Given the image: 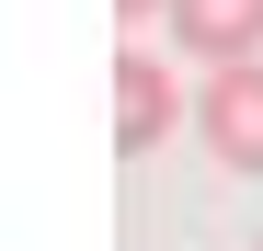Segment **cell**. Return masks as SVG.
Instances as JSON below:
<instances>
[{"mask_svg":"<svg viewBox=\"0 0 263 251\" xmlns=\"http://www.w3.org/2000/svg\"><path fill=\"white\" fill-rule=\"evenodd\" d=\"M195 126H206V149L229 160V172H263V57H229L206 80V103H195Z\"/></svg>","mask_w":263,"mask_h":251,"instance_id":"1","label":"cell"},{"mask_svg":"<svg viewBox=\"0 0 263 251\" xmlns=\"http://www.w3.org/2000/svg\"><path fill=\"white\" fill-rule=\"evenodd\" d=\"M172 114H183V92H172V57L126 46V57H115V149H126V160H149V149L172 137Z\"/></svg>","mask_w":263,"mask_h":251,"instance_id":"2","label":"cell"},{"mask_svg":"<svg viewBox=\"0 0 263 251\" xmlns=\"http://www.w3.org/2000/svg\"><path fill=\"white\" fill-rule=\"evenodd\" d=\"M115 12H126V23H149V12H172V0H115Z\"/></svg>","mask_w":263,"mask_h":251,"instance_id":"4","label":"cell"},{"mask_svg":"<svg viewBox=\"0 0 263 251\" xmlns=\"http://www.w3.org/2000/svg\"><path fill=\"white\" fill-rule=\"evenodd\" d=\"M172 46L229 69V57H263V0H172Z\"/></svg>","mask_w":263,"mask_h":251,"instance_id":"3","label":"cell"},{"mask_svg":"<svg viewBox=\"0 0 263 251\" xmlns=\"http://www.w3.org/2000/svg\"><path fill=\"white\" fill-rule=\"evenodd\" d=\"M252 251H263V240H252Z\"/></svg>","mask_w":263,"mask_h":251,"instance_id":"5","label":"cell"}]
</instances>
